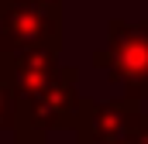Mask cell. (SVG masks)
Masks as SVG:
<instances>
[{
  "instance_id": "1",
  "label": "cell",
  "mask_w": 148,
  "mask_h": 144,
  "mask_svg": "<svg viewBox=\"0 0 148 144\" xmlns=\"http://www.w3.org/2000/svg\"><path fill=\"white\" fill-rule=\"evenodd\" d=\"M117 69L124 75H148V38L145 35H124V45L117 41Z\"/></svg>"
},
{
  "instance_id": "2",
  "label": "cell",
  "mask_w": 148,
  "mask_h": 144,
  "mask_svg": "<svg viewBox=\"0 0 148 144\" xmlns=\"http://www.w3.org/2000/svg\"><path fill=\"white\" fill-rule=\"evenodd\" d=\"M7 120V86L0 82V124Z\"/></svg>"
}]
</instances>
